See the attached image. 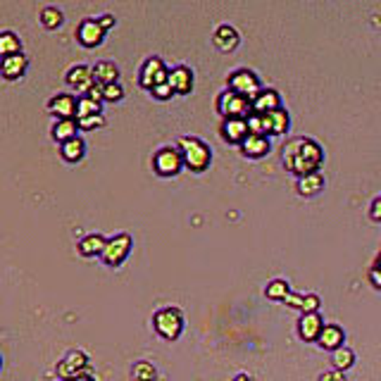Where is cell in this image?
Listing matches in <instances>:
<instances>
[{
    "label": "cell",
    "instance_id": "1",
    "mask_svg": "<svg viewBox=\"0 0 381 381\" xmlns=\"http://www.w3.org/2000/svg\"><path fill=\"white\" fill-rule=\"evenodd\" d=\"M324 164V151L312 138H293L284 146V167L298 179L319 172Z\"/></svg>",
    "mask_w": 381,
    "mask_h": 381
},
{
    "label": "cell",
    "instance_id": "2",
    "mask_svg": "<svg viewBox=\"0 0 381 381\" xmlns=\"http://www.w3.org/2000/svg\"><path fill=\"white\" fill-rule=\"evenodd\" d=\"M177 148L184 157V167L190 169V172L203 174L205 169H210V164H213V151H210V146L203 141V138L182 136L177 143Z\"/></svg>",
    "mask_w": 381,
    "mask_h": 381
},
{
    "label": "cell",
    "instance_id": "3",
    "mask_svg": "<svg viewBox=\"0 0 381 381\" xmlns=\"http://www.w3.org/2000/svg\"><path fill=\"white\" fill-rule=\"evenodd\" d=\"M153 329L164 341H177L184 331V312L179 307H162L153 315Z\"/></svg>",
    "mask_w": 381,
    "mask_h": 381
},
{
    "label": "cell",
    "instance_id": "4",
    "mask_svg": "<svg viewBox=\"0 0 381 381\" xmlns=\"http://www.w3.org/2000/svg\"><path fill=\"white\" fill-rule=\"evenodd\" d=\"M217 112L224 120H248L253 115V100L226 89L217 96Z\"/></svg>",
    "mask_w": 381,
    "mask_h": 381
},
{
    "label": "cell",
    "instance_id": "5",
    "mask_svg": "<svg viewBox=\"0 0 381 381\" xmlns=\"http://www.w3.org/2000/svg\"><path fill=\"white\" fill-rule=\"evenodd\" d=\"M226 89L234 91V94H239V96H243V98H248V100H255L257 94L262 91V84H260V79H257L255 72H250L243 67V69L231 72L229 79H226Z\"/></svg>",
    "mask_w": 381,
    "mask_h": 381
},
{
    "label": "cell",
    "instance_id": "6",
    "mask_svg": "<svg viewBox=\"0 0 381 381\" xmlns=\"http://www.w3.org/2000/svg\"><path fill=\"white\" fill-rule=\"evenodd\" d=\"M167 79H169V69H167V65L162 63V58H157V55L148 58L146 63H143L141 72H138V84L146 91H153L160 84H167Z\"/></svg>",
    "mask_w": 381,
    "mask_h": 381
},
{
    "label": "cell",
    "instance_id": "7",
    "mask_svg": "<svg viewBox=\"0 0 381 381\" xmlns=\"http://www.w3.org/2000/svg\"><path fill=\"white\" fill-rule=\"evenodd\" d=\"M131 246H133L131 234L112 236V239H107V246H105V250H102L100 260L105 262L107 267H120L129 257V253H131Z\"/></svg>",
    "mask_w": 381,
    "mask_h": 381
},
{
    "label": "cell",
    "instance_id": "8",
    "mask_svg": "<svg viewBox=\"0 0 381 381\" xmlns=\"http://www.w3.org/2000/svg\"><path fill=\"white\" fill-rule=\"evenodd\" d=\"M184 167V157L179 153V148L164 146L153 155V169L160 174V177H177Z\"/></svg>",
    "mask_w": 381,
    "mask_h": 381
},
{
    "label": "cell",
    "instance_id": "9",
    "mask_svg": "<svg viewBox=\"0 0 381 381\" xmlns=\"http://www.w3.org/2000/svg\"><path fill=\"white\" fill-rule=\"evenodd\" d=\"M60 379H79L89 374V358L84 350H69L63 360L58 362Z\"/></svg>",
    "mask_w": 381,
    "mask_h": 381
},
{
    "label": "cell",
    "instance_id": "10",
    "mask_svg": "<svg viewBox=\"0 0 381 381\" xmlns=\"http://www.w3.org/2000/svg\"><path fill=\"white\" fill-rule=\"evenodd\" d=\"M65 81H67V86H69V89L76 91V94L86 96L96 86L94 67H86V65L69 67V69H67V74H65Z\"/></svg>",
    "mask_w": 381,
    "mask_h": 381
},
{
    "label": "cell",
    "instance_id": "11",
    "mask_svg": "<svg viewBox=\"0 0 381 381\" xmlns=\"http://www.w3.org/2000/svg\"><path fill=\"white\" fill-rule=\"evenodd\" d=\"M48 112L58 120H76L79 112V98L72 94H58L48 100Z\"/></svg>",
    "mask_w": 381,
    "mask_h": 381
},
{
    "label": "cell",
    "instance_id": "12",
    "mask_svg": "<svg viewBox=\"0 0 381 381\" xmlns=\"http://www.w3.org/2000/svg\"><path fill=\"white\" fill-rule=\"evenodd\" d=\"M105 39V29L100 27V22L94 17H86L84 22L76 27V41H79L84 48H98Z\"/></svg>",
    "mask_w": 381,
    "mask_h": 381
},
{
    "label": "cell",
    "instance_id": "13",
    "mask_svg": "<svg viewBox=\"0 0 381 381\" xmlns=\"http://www.w3.org/2000/svg\"><path fill=\"white\" fill-rule=\"evenodd\" d=\"M324 327H327V324L322 322V315H319V312H303L301 319H298V336H301L303 341L312 343L322 336Z\"/></svg>",
    "mask_w": 381,
    "mask_h": 381
},
{
    "label": "cell",
    "instance_id": "14",
    "mask_svg": "<svg viewBox=\"0 0 381 381\" xmlns=\"http://www.w3.org/2000/svg\"><path fill=\"white\" fill-rule=\"evenodd\" d=\"M219 133L226 143L231 146H243V141L250 136V127H248V120H224L222 127H219Z\"/></svg>",
    "mask_w": 381,
    "mask_h": 381
},
{
    "label": "cell",
    "instance_id": "15",
    "mask_svg": "<svg viewBox=\"0 0 381 381\" xmlns=\"http://www.w3.org/2000/svg\"><path fill=\"white\" fill-rule=\"evenodd\" d=\"M167 81L177 96H188L193 91V69L186 65H177L174 69H169Z\"/></svg>",
    "mask_w": 381,
    "mask_h": 381
},
{
    "label": "cell",
    "instance_id": "16",
    "mask_svg": "<svg viewBox=\"0 0 381 381\" xmlns=\"http://www.w3.org/2000/svg\"><path fill=\"white\" fill-rule=\"evenodd\" d=\"M239 41H241V36L234 27H231V24H219V27L215 29V34H213V43H215V48H217L219 53H231V50H236Z\"/></svg>",
    "mask_w": 381,
    "mask_h": 381
},
{
    "label": "cell",
    "instance_id": "17",
    "mask_svg": "<svg viewBox=\"0 0 381 381\" xmlns=\"http://www.w3.org/2000/svg\"><path fill=\"white\" fill-rule=\"evenodd\" d=\"M27 67H29V58L24 53H19V55L3 58V63H0V72H3L5 81H17V79H22L24 76Z\"/></svg>",
    "mask_w": 381,
    "mask_h": 381
},
{
    "label": "cell",
    "instance_id": "18",
    "mask_svg": "<svg viewBox=\"0 0 381 381\" xmlns=\"http://www.w3.org/2000/svg\"><path fill=\"white\" fill-rule=\"evenodd\" d=\"M270 151H272L270 136H260V133H250V136L243 141V146H241V153H243L246 157H250V160L265 157Z\"/></svg>",
    "mask_w": 381,
    "mask_h": 381
},
{
    "label": "cell",
    "instance_id": "19",
    "mask_svg": "<svg viewBox=\"0 0 381 381\" xmlns=\"http://www.w3.org/2000/svg\"><path fill=\"white\" fill-rule=\"evenodd\" d=\"M281 107V96L274 89H262L253 100V112L255 115H270V112Z\"/></svg>",
    "mask_w": 381,
    "mask_h": 381
},
{
    "label": "cell",
    "instance_id": "20",
    "mask_svg": "<svg viewBox=\"0 0 381 381\" xmlns=\"http://www.w3.org/2000/svg\"><path fill=\"white\" fill-rule=\"evenodd\" d=\"M343 341H346V331H343L338 324H327L322 331V336L317 338V343L322 346L324 350H338L343 348Z\"/></svg>",
    "mask_w": 381,
    "mask_h": 381
},
{
    "label": "cell",
    "instance_id": "21",
    "mask_svg": "<svg viewBox=\"0 0 381 381\" xmlns=\"http://www.w3.org/2000/svg\"><path fill=\"white\" fill-rule=\"evenodd\" d=\"M94 79L96 84L107 86V84H117L120 81V67L110 60H100V63L94 65Z\"/></svg>",
    "mask_w": 381,
    "mask_h": 381
},
{
    "label": "cell",
    "instance_id": "22",
    "mask_svg": "<svg viewBox=\"0 0 381 381\" xmlns=\"http://www.w3.org/2000/svg\"><path fill=\"white\" fill-rule=\"evenodd\" d=\"M105 246H107V239L105 236H100V234H89V236H84V239L79 241V255L81 257H100L102 255V250H105Z\"/></svg>",
    "mask_w": 381,
    "mask_h": 381
},
{
    "label": "cell",
    "instance_id": "23",
    "mask_svg": "<svg viewBox=\"0 0 381 381\" xmlns=\"http://www.w3.org/2000/svg\"><path fill=\"white\" fill-rule=\"evenodd\" d=\"M60 155H63L65 162H69V164H76V162H81L86 155V143H84V138H72V141H67L60 146Z\"/></svg>",
    "mask_w": 381,
    "mask_h": 381
},
{
    "label": "cell",
    "instance_id": "24",
    "mask_svg": "<svg viewBox=\"0 0 381 381\" xmlns=\"http://www.w3.org/2000/svg\"><path fill=\"white\" fill-rule=\"evenodd\" d=\"M76 131H79V122L76 120H58L53 127V138L63 146V143L76 138Z\"/></svg>",
    "mask_w": 381,
    "mask_h": 381
},
{
    "label": "cell",
    "instance_id": "25",
    "mask_svg": "<svg viewBox=\"0 0 381 381\" xmlns=\"http://www.w3.org/2000/svg\"><path fill=\"white\" fill-rule=\"evenodd\" d=\"M267 120H270V136H284V133L288 131V127H291V117H288V112L284 110V107L270 112Z\"/></svg>",
    "mask_w": 381,
    "mask_h": 381
},
{
    "label": "cell",
    "instance_id": "26",
    "mask_svg": "<svg viewBox=\"0 0 381 381\" xmlns=\"http://www.w3.org/2000/svg\"><path fill=\"white\" fill-rule=\"evenodd\" d=\"M322 188H324V177L319 172L307 174V177L298 179V193L305 195V198H310V195H317Z\"/></svg>",
    "mask_w": 381,
    "mask_h": 381
},
{
    "label": "cell",
    "instance_id": "27",
    "mask_svg": "<svg viewBox=\"0 0 381 381\" xmlns=\"http://www.w3.org/2000/svg\"><path fill=\"white\" fill-rule=\"evenodd\" d=\"M19 53H22V41H19V36L12 32L0 34V55L10 58V55H19Z\"/></svg>",
    "mask_w": 381,
    "mask_h": 381
},
{
    "label": "cell",
    "instance_id": "28",
    "mask_svg": "<svg viewBox=\"0 0 381 381\" xmlns=\"http://www.w3.org/2000/svg\"><path fill=\"white\" fill-rule=\"evenodd\" d=\"M39 19H41V24H43L45 29H60V27H63V22H65V14H63V10L48 5V8L41 10V17Z\"/></svg>",
    "mask_w": 381,
    "mask_h": 381
},
{
    "label": "cell",
    "instance_id": "29",
    "mask_svg": "<svg viewBox=\"0 0 381 381\" xmlns=\"http://www.w3.org/2000/svg\"><path fill=\"white\" fill-rule=\"evenodd\" d=\"M331 364H334V369H341V372H348L350 367L355 364V353L350 348H338V350H334L331 353Z\"/></svg>",
    "mask_w": 381,
    "mask_h": 381
},
{
    "label": "cell",
    "instance_id": "30",
    "mask_svg": "<svg viewBox=\"0 0 381 381\" xmlns=\"http://www.w3.org/2000/svg\"><path fill=\"white\" fill-rule=\"evenodd\" d=\"M288 293H293V291H291V286H288V281H284V279L270 281L267 288H265V296L270 298V301H281V303H284L288 298Z\"/></svg>",
    "mask_w": 381,
    "mask_h": 381
},
{
    "label": "cell",
    "instance_id": "31",
    "mask_svg": "<svg viewBox=\"0 0 381 381\" xmlns=\"http://www.w3.org/2000/svg\"><path fill=\"white\" fill-rule=\"evenodd\" d=\"M94 115H102V102H98L89 96H79V112H76V120H84V117H94Z\"/></svg>",
    "mask_w": 381,
    "mask_h": 381
},
{
    "label": "cell",
    "instance_id": "32",
    "mask_svg": "<svg viewBox=\"0 0 381 381\" xmlns=\"http://www.w3.org/2000/svg\"><path fill=\"white\" fill-rule=\"evenodd\" d=\"M131 379L133 381H155L157 379V372L151 362H136L131 369Z\"/></svg>",
    "mask_w": 381,
    "mask_h": 381
},
{
    "label": "cell",
    "instance_id": "33",
    "mask_svg": "<svg viewBox=\"0 0 381 381\" xmlns=\"http://www.w3.org/2000/svg\"><path fill=\"white\" fill-rule=\"evenodd\" d=\"M102 98H105L107 102H120L122 98H124V89L120 86V81H117V84L102 86Z\"/></svg>",
    "mask_w": 381,
    "mask_h": 381
},
{
    "label": "cell",
    "instance_id": "34",
    "mask_svg": "<svg viewBox=\"0 0 381 381\" xmlns=\"http://www.w3.org/2000/svg\"><path fill=\"white\" fill-rule=\"evenodd\" d=\"M76 122H79V129H81V131H94V129L105 127V117H102V115L84 117V120H76Z\"/></svg>",
    "mask_w": 381,
    "mask_h": 381
},
{
    "label": "cell",
    "instance_id": "35",
    "mask_svg": "<svg viewBox=\"0 0 381 381\" xmlns=\"http://www.w3.org/2000/svg\"><path fill=\"white\" fill-rule=\"evenodd\" d=\"M151 96L155 98V100H169V98L177 96V94H174V89H172V86H169V81H167V84H160V86H155V89L151 91Z\"/></svg>",
    "mask_w": 381,
    "mask_h": 381
},
{
    "label": "cell",
    "instance_id": "36",
    "mask_svg": "<svg viewBox=\"0 0 381 381\" xmlns=\"http://www.w3.org/2000/svg\"><path fill=\"white\" fill-rule=\"evenodd\" d=\"M319 381H348L346 379V372H341V369H329V372H324Z\"/></svg>",
    "mask_w": 381,
    "mask_h": 381
},
{
    "label": "cell",
    "instance_id": "37",
    "mask_svg": "<svg viewBox=\"0 0 381 381\" xmlns=\"http://www.w3.org/2000/svg\"><path fill=\"white\" fill-rule=\"evenodd\" d=\"M369 215H372L374 222H381V195L372 200V208H369Z\"/></svg>",
    "mask_w": 381,
    "mask_h": 381
},
{
    "label": "cell",
    "instance_id": "38",
    "mask_svg": "<svg viewBox=\"0 0 381 381\" xmlns=\"http://www.w3.org/2000/svg\"><path fill=\"white\" fill-rule=\"evenodd\" d=\"M98 22H100V27L105 29V32H110V29H115L117 19H115V14H102V17H98Z\"/></svg>",
    "mask_w": 381,
    "mask_h": 381
},
{
    "label": "cell",
    "instance_id": "39",
    "mask_svg": "<svg viewBox=\"0 0 381 381\" xmlns=\"http://www.w3.org/2000/svg\"><path fill=\"white\" fill-rule=\"evenodd\" d=\"M86 96H89V98H94V100H98V102H102V100H105V98H102V86H100V84H96L94 89H91Z\"/></svg>",
    "mask_w": 381,
    "mask_h": 381
},
{
    "label": "cell",
    "instance_id": "40",
    "mask_svg": "<svg viewBox=\"0 0 381 381\" xmlns=\"http://www.w3.org/2000/svg\"><path fill=\"white\" fill-rule=\"evenodd\" d=\"M369 281H372V284L377 286V288H381V272L374 270V267L369 270Z\"/></svg>",
    "mask_w": 381,
    "mask_h": 381
},
{
    "label": "cell",
    "instance_id": "41",
    "mask_svg": "<svg viewBox=\"0 0 381 381\" xmlns=\"http://www.w3.org/2000/svg\"><path fill=\"white\" fill-rule=\"evenodd\" d=\"M234 381H255V379L250 377V374H246V372H243V374H236V379H234Z\"/></svg>",
    "mask_w": 381,
    "mask_h": 381
},
{
    "label": "cell",
    "instance_id": "42",
    "mask_svg": "<svg viewBox=\"0 0 381 381\" xmlns=\"http://www.w3.org/2000/svg\"><path fill=\"white\" fill-rule=\"evenodd\" d=\"M374 270H379V272H381V255L377 257V262H374Z\"/></svg>",
    "mask_w": 381,
    "mask_h": 381
},
{
    "label": "cell",
    "instance_id": "43",
    "mask_svg": "<svg viewBox=\"0 0 381 381\" xmlns=\"http://www.w3.org/2000/svg\"><path fill=\"white\" fill-rule=\"evenodd\" d=\"M76 381H96V379H94V377H89V374H86V377H79Z\"/></svg>",
    "mask_w": 381,
    "mask_h": 381
}]
</instances>
